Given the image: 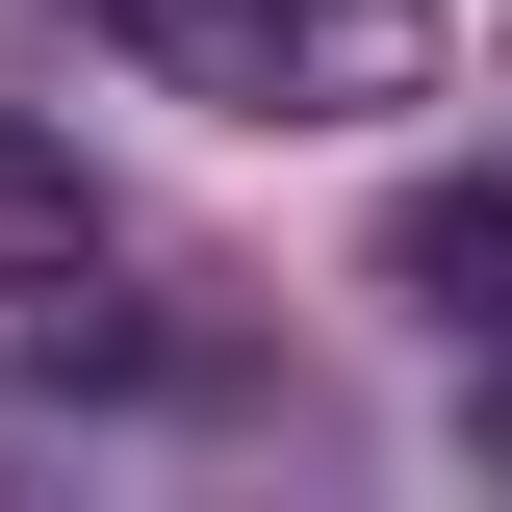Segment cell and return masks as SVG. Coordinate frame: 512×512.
<instances>
[{
  "mask_svg": "<svg viewBox=\"0 0 512 512\" xmlns=\"http://www.w3.org/2000/svg\"><path fill=\"white\" fill-rule=\"evenodd\" d=\"M0 256H26L52 308H77V256H103V180H77V154H26V128H0Z\"/></svg>",
  "mask_w": 512,
  "mask_h": 512,
  "instance_id": "obj_3",
  "label": "cell"
},
{
  "mask_svg": "<svg viewBox=\"0 0 512 512\" xmlns=\"http://www.w3.org/2000/svg\"><path fill=\"white\" fill-rule=\"evenodd\" d=\"M384 282H410L461 359H512V180H410L384 205Z\"/></svg>",
  "mask_w": 512,
  "mask_h": 512,
  "instance_id": "obj_2",
  "label": "cell"
},
{
  "mask_svg": "<svg viewBox=\"0 0 512 512\" xmlns=\"http://www.w3.org/2000/svg\"><path fill=\"white\" fill-rule=\"evenodd\" d=\"M77 26H128L154 77H205L231 128H359L436 77V0H77Z\"/></svg>",
  "mask_w": 512,
  "mask_h": 512,
  "instance_id": "obj_1",
  "label": "cell"
}]
</instances>
